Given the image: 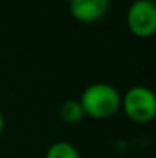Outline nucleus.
I'll use <instances>...</instances> for the list:
<instances>
[{"mask_svg": "<svg viewBox=\"0 0 156 158\" xmlns=\"http://www.w3.org/2000/svg\"><path fill=\"white\" fill-rule=\"evenodd\" d=\"M80 103L84 115L94 120H106L119 110L121 95L118 89L109 83H92L83 91Z\"/></svg>", "mask_w": 156, "mask_h": 158, "instance_id": "f257e3e1", "label": "nucleus"}, {"mask_svg": "<svg viewBox=\"0 0 156 158\" xmlns=\"http://www.w3.org/2000/svg\"><path fill=\"white\" fill-rule=\"evenodd\" d=\"M121 107L129 120L133 123H149L156 115V97L147 86H132L121 97Z\"/></svg>", "mask_w": 156, "mask_h": 158, "instance_id": "f03ea898", "label": "nucleus"}, {"mask_svg": "<svg viewBox=\"0 0 156 158\" xmlns=\"http://www.w3.org/2000/svg\"><path fill=\"white\" fill-rule=\"evenodd\" d=\"M127 28L136 37L147 39L156 31V5L153 0H135L126 15Z\"/></svg>", "mask_w": 156, "mask_h": 158, "instance_id": "7ed1b4c3", "label": "nucleus"}, {"mask_svg": "<svg viewBox=\"0 0 156 158\" xmlns=\"http://www.w3.org/2000/svg\"><path fill=\"white\" fill-rule=\"evenodd\" d=\"M110 8V0H70V15L80 23H95L101 20Z\"/></svg>", "mask_w": 156, "mask_h": 158, "instance_id": "20e7f679", "label": "nucleus"}, {"mask_svg": "<svg viewBox=\"0 0 156 158\" xmlns=\"http://www.w3.org/2000/svg\"><path fill=\"white\" fill-rule=\"evenodd\" d=\"M58 114H60V118L67 124H77L83 120V117H86L80 100H75V98L64 100L60 106Z\"/></svg>", "mask_w": 156, "mask_h": 158, "instance_id": "39448f33", "label": "nucleus"}, {"mask_svg": "<svg viewBox=\"0 0 156 158\" xmlns=\"http://www.w3.org/2000/svg\"><path fill=\"white\" fill-rule=\"evenodd\" d=\"M45 158H80V152L69 141H55L48 148Z\"/></svg>", "mask_w": 156, "mask_h": 158, "instance_id": "423d86ee", "label": "nucleus"}, {"mask_svg": "<svg viewBox=\"0 0 156 158\" xmlns=\"http://www.w3.org/2000/svg\"><path fill=\"white\" fill-rule=\"evenodd\" d=\"M3 129H5V118H3V114L0 112V135L3 134Z\"/></svg>", "mask_w": 156, "mask_h": 158, "instance_id": "0eeeda50", "label": "nucleus"}, {"mask_svg": "<svg viewBox=\"0 0 156 158\" xmlns=\"http://www.w3.org/2000/svg\"><path fill=\"white\" fill-rule=\"evenodd\" d=\"M66 2H70V0H66Z\"/></svg>", "mask_w": 156, "mask_h": 158, "instance_id": "6e6552de", "label": "nucleus"}]
</instances>
